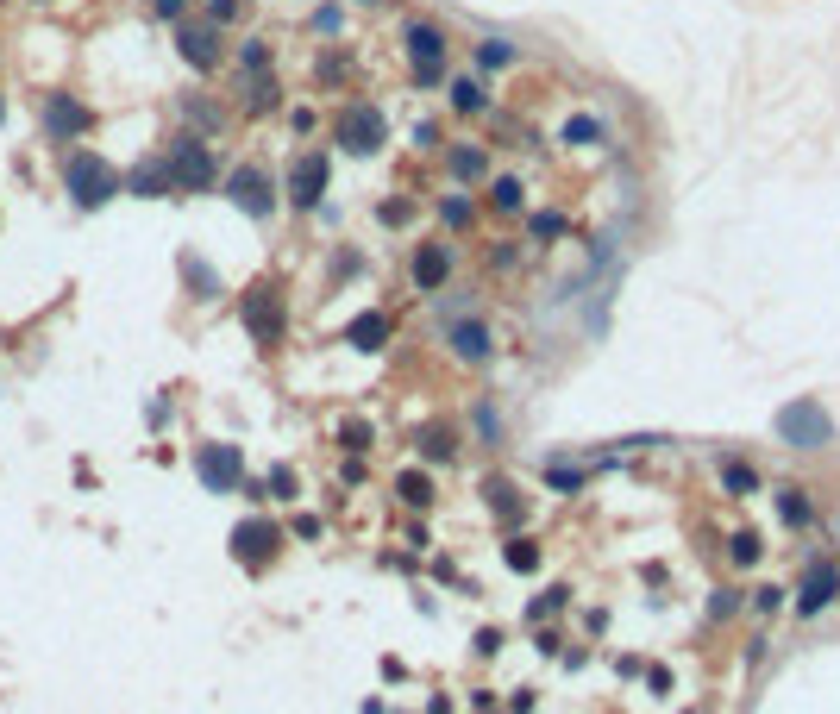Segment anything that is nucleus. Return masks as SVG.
<instances>
[{
	"mask_svg": "<svg viewBox=\"0 0 840 714\" xmlns=\"http://www.w3.org/2000/svg\"><path fill=\"white\" fill-rule=\"evenodd\" d=\"M63 195L76 201L82 213H95L107 201H120V170H113L101 151H69L63 157Z\"/></svg>",
	"mask_w": 840,
	"mask_h": 714,
	"instance_id": "obj_1",
	"label": "nucleus"
},
{
	"mask_svg": "<svg viewBox=\"0 0 840 714\" xmlns=\"http://www.w3.org/2000/svg\"><path fill=\"white\" fill-rule=\"evenodd\" d=\"M772 433L790 451H828L834 445V420H828V408L815 395H797V401H784V408L772 414Z\"/></svg>",
	"mask_w": 840,
	"mask_h": 714,
	"instance_id": "obj_2",
	"label": "nucleus"
},
{
	"mask_svg": "<svg viewBox=\"0 0 840 714\" xmlns=\"http://www.w3.org/2000/svg\"><path fill=\"white\" fill-rule=\"evenodd\" d=\"M163 170H170V188L176 195H207L220 182V163H214V145L201 132H182L170 151H163Z\"/></svg>",
	"mask_w": 840,
	"mask_h": 714,
	"instance_id": "obj_3",
	"label": "nucleus"
},
{
	"mask_svg": "<svg viewBox=\"0 0 840 714\" xmlns=\"http://www.w3.org/2000/svg\"><path fill=\"white\" fill-rule=\"evenodd\" d=\"M239 320H245V332H251V345L276 351V345H283V332H289V301H283V289H276V282H251L245 301H239Z\"/></svg>",
	"mask_w": 840,
	"mask_h": 714,
	"instance_id": "obj_4",
	"label": "nucleus"
},
{
	"mask_svg": "<svg viewBox=\"0 0 840 714\" xmlns=\"http://www.w3.org/2000/svg\"><path fill=\"white\" fill-rule=\"evenodd\" d=\"M402 51H408V63H414V82L420 88H439L446 82V32L433 26V19H408L402 26Z\"/></svg>",
	"mask_w": 840,
	"mask_h": 714,
	"instance_id": "obj_5",
	"label": "nucleus"
},
{
	"mask_svg": "<svg viewBox=\"0 0 840 714\" xmlns=\"http://www.w3.org/2000/svg\"><path fill=\"white\" fill-rule=\"evenodd\" d=\"M333 138H339V151H352V157H377L389 145V119H383V107L352 101L333 119Z\"/></svg>",
	"mask_w": 840,
	"mask_h": 714,
	"instance_id": "obj_6",
	"label": "nucleus"
},
{
	"mask_svg": "<svg viewBox=\"0 0 840 714\" xmlns=\"http://www.w3.org/2000/svg\"><path fill=\"white\" fill-rule=\"evenodd\" d=\"M88 132H95V107H82L76 94H63V88L44 94V138H51V145H76Z\"/></svg>",
	"mask_w": 840,
	"mask_h": 714,
	"instance_id": "obj_7",
	"label": "nucleus"
},
{
	"mask_svg": "<svg viewBox=\"0 0 840 714\" xmlns=\"http://www.w3.org/2000/svg\"><path fill=\"white\" fill-rule=\"evenodd\" d=\"M226 195H232L239 213H251V220H270L276 213V182H270V170H258V163H239V170L226 176Z\"/></svg>",
	"mask_w": 840,
	"mask_h": 714,
	"instance_id": "obj_8",
	"label": "nucleus"
},
{
	"mask_svg": "<svg viewBox=\"0 0 840 714\" xmlns=\"http://www.w3.org/2000/svg\"><path fill=\"white\" fill-rule=\"evenodd\" d=\"M195 476L214 495H232V489L245 483V451L239 445H220V439L214 445H195Z\"/></svg>",
	"mask_w": 840,
	"mask_h": 714,
	"instance_id": "obj_9",
	"label": "nucleus"
},
{
	"mask_svg": "<svg viewBox=\"0 0 840 714\" xmlns=\"http://www.w3.org/2000/svg\"><path fill=\"white\" fill-rule=\"evenodd\" d=\"M326 182H333V163H326V151H301V157L289 163V207L314 213L320 195H326Z\"/></svg>",
	"mask_w": 840,
	"mask_h": 714,
	"instance_id": "obj_10",
	"label": "nucleus"
},
{
	"mask_svg": "<svg viewBox=\"0 0 840 714\" xmlns=\"http://www.w3.org/2000/svg\"><path fill=\"white\" fill-rule=\"evenodd\" d=\"M176 51H182V63L189 69H220V57H226V44H220V26L214 19H182L176 26Z\"/></svg>",
	"mask_w": 840,
	"mask_h": 714,
	"instance_id": "obj_11",
	"label": "nucleus"
},
{
	"mask_svg": "<svg viewBox=\"0 0 840 714\" xmlns=\"http://www.w3.org/2000/svg\"><path fill=\"white\" fill-rule=\"evenodd\" d=\"M276 545H283V527H270V520H245V527H232V558L245 570H264L276 558Z\"/></svg>",
	"mask_w": 840,
	"mask_h": 714,
	"instance_id": "obj_12",
	"label": "nucleus"
},
{
	"mask_svg": "<svg viewBox=\"0 0 840 714\" xmlns=\"http://www.w3.org/2000/svg\"><path fill=\"white\" fill-rule=\"evenodd\" d=\"M834 602H840V564H809V577L797 589V614H803V621H815V614L834 608Z\"/></svg>",
	"mask_w": 840,
	"mask_h": 714,
	"instance_id": "obj_13",
	"label": "nucleus"
},
{
	"mask_svg": "<svg viewBox=\"0 0 840 714\" xmlns=\"http://www.w3.org/2000/svg\"><path fill=\"white\" fill-rule=\"evenodd\" d=\"M408 276H414V289H420V295L446 289V282H452V245H414Z\"/></svg>",
	"mask_w": 840,
	"mask_h": 714,
	"instance_id": "obj_14",
	"label": "nucleus"
},
{
	"mask_svg": "<svg viewBox=\"0 0 840 714\" xmlns=\"http://www.w3.org/2000/svg\"><path fill=\"white\" fill-rule=\"evenodd\" d=\"M120 195H138V201H170L176 188H170V170H163V157L151 163H132V176H120Z\"/></svg>",
	"mask_w": 840,
	"mask_h": 714,
	"instance_id": "obj_15",
	"label": "nucleus"
},
{
	"mask_svg": "<svg viewBox=\"0 0 840 714\" xmlns=\"http://www.w3.org/2000/svg\"><path fill=\"white\" fill-rule=\"evenodd\" d=\"M446 345H452V357H464V364H489V351H496V339H489L483 320H452Z\"/></svg>",
	"mask_w": 840,
	"mask_h": 714,
	"instance_id": "obj_16",
	"label": "nucleus"
},
{
	"mask_svg": "<svg viewBox=\"0 0 840 714\" xmlns=\"http://www.w3.org/2000/svg\"><path fill=\"white\" fill-rule=\"evenodd\" d=\"M345 345L352 351H383L389 345V314H358L352 326H345Z\"/></svg>",
	"mask_w": 840,
	"mask_h": 714,
	"instance_id": "obj_17",
	"label": "nucleus"
},
{
	"mask_svg": "<svg viewBox=\"0 0 840 714\" xmlns=\"http://www.w3.org/2000/svg\"><path fill=\"white\" fill-rule=\"evenodd\" d=\"M446 170H452V182H483L489 176V151L483 145H452Z\"/></svg>",
	"mask_w": 840,
	"mask_h": 714,
	"instance_id": "obj_18",
	"label": "nucleus"
},
{
	"mask_svg": "<svg viewBox=\"0 0 840 714\" xmlns=\"http://www.w3.org/2000/svg\"><path fill=\"white\" fill-rule=\"evenodd\" d=\"M558 138H565V145H577V151H583V145H602V138H609V126H602L596 113H571L565 126H558Z\"/></svg>",
	"mask_w": 840,
	"mask_h": 714,
	"instance_id": "obj_19",
	"label": "nucleus"
},
{
	"mask_svg": "<svg viewBox=\"0 0 840 714\" xmlns=\"http://www.w3.org/2000/svg\"><path fill=\"white\" fill-rule=\"evenodd\" d=\"M452 113H489V88L477 76H452Z\"/></svg>",
	"mask_w": 840,
	"mask_h": 714,
	"instance_id": "obj_20",
	"label": "nucleus"
},
{
	"mask_svg": "<svg viewBox=\"0 0 840 714\" xmlns=\"http://www.w3.org/2000/svg\"><path fill=\"white\" fill-rule=\"evenodd\" d=\"M778 520H784V527H809V520H815V502H809V489H778Z\"/></svg>",
	"mask_w": 840,
	"mask_h": 714,
	"instance_id": "obj_21",
	"label": "nucleus"
},
{
	"mask_svg": "<svg viewBox=\"0 0 840 714\" xmlns=\"http://www.w3.org/2000/svg\"><path fill=\"white\" fill-rule=\"evenodd\" d=\"M489 207H496V213H521L527 207V182L521 176H496V182H489Z\"/></svg>",
	"mask_w": 840,
	"mask_h": 714,
	"instance_id": "obj_22",
	"label": "nucleus"
},
{
	"mask_svg": "<svg viewBox=\"0 0 840 714\" xmlns=\"http://www.w3.org/2000/svg\"><path fill=\"white\" fill-rule=\"evenodd\" d=\"M420 451H427L433 464H446V458H458V433L452 426H420V439H414Z\"/></svg>",
	"mask_w": 840,
	"mask_h": 714,
	"instance_id": "obj_23",
	"label": "nucleus"
},
{
	"mask_svg": "<svg viewBox=\"0 0 840 714\" xmlns=\"http://www.w3.org/2000/svg\"><path fill=\"white\" fill-rule=\"evenodd\" d=\"M182 276H189V289H195L201 301H214V295H220V276L207 270L201 257H195V251H182Z\"/></svg>",
	"mask_w": 840,
	"mask_h": 714,
	"instance_id": "obj_24",
	"label": "nucleus"
},
{
	"mask_svg": "<svg viewBox=\"0 0 840 714\" xmlns=\"http://www.w3.org/2000/svg\"><path fill=\"white\" fill-rule=\"evenodd\" d=\"M395 495H402L408 508H433V476H420V470H408V476H395Z\"/></svg>",
	"mask_w": 840,
	"mask_h": 714,
	"instance_id": "obj_25",
	"label": "nucleus"
},
{
	"mask_svg": "<svg viewBox=\"0 0 840 714\" xmlns=\"http://www.w3.org/2000/svg\"><path fill=\"white\" fill-rule=\"evenodd\" d=\"M502 558H508V570H521V577H533V570H540V545L515 533V539L502 545Z\"/></svg>",
	"mask_w": 840,
	"mask_h": 714,
	"instance_id": "obj_26",
	"label": "nucleus"
},
{
	"mask_svg": "<svg viewBox=\"0 0 840 714\" xmlns=\"http://www.w3.org/2000/svg\"><path fill=\"white\" fill-rule=\"evenodd\" d=\"M721 489H728V495H753V489H759V470L728 458V464H721Z\"/></svg>",
	"mask_w": 840,
	"mask_h": 714,
	"instance_id": "obj_27",
	"label": "nucleus"
},
{
	"mask_svg": "<svg viewBox=\"0 0 840 714\" xmlns=\"http://www.w3.org/2000/svg\"><path fill=\"white\" fill-rule=\"evenodd\" d=\"M515 57H521V51H515L508 38H483V44H477V69H508Z\"/></svg>",
	"mask_w": 840,
	"mask_h": 714,
	"instance_id": "obj_28",
	"label": "nucleus"
},
{
	"mask_svg": "<svg viewBox=\"0 0 840 714\" xmlns=\"http://www.w3.org/2000/svg\"><path fill=\"white\" fill-rule=\"evenodd\" d=\"M276 101H283V88H276L270 76H258V82H245V113H270Z\"/></svg>",
	"mask_w": 840,
	"mask_h": 714,
	"instance_id": "obj_29",
	"label": "nucleus"
},
{
	"mask_svg": "<svg viewBox=\"0 0 840 714\" xmlns=\"http://www.w3.org/2000/svg\"><path fill=\"white\" fill-rule=\"evenodd\" d=\"M439 220H446L452 232H464V226L477 220V201H464V195H446V201H439Z\"/></svg>",
	"mask_w": 840,
	"mask_h": 714,
	"instance_id": "obj_30",
	"label": "nucleus"
},
{
	"mask_svg": "<svg viewBox=\"0 0 840 714\" xmlns=\"http://www.w3.org/2000/svg\"><path fill=\"white\" fill-rule=\"evenodd\" d=\"M759 552H765V545H759V533H746V527L728 539V558H734L740 570H753V564H759Z\"/></svg>",
	"mask_w": 840,
	"mask_h": 714,
	"instance_id": "obj_31",
	"label": "nucleus"
},
{
	"mask_svg": "<svg viewBox=\"0 0 840 714\" xmlns=\"http://www.w3.org/2000/svg\"><path fill=\"white\" fill-rule=\"evenodd\" d=\"M483 489H489V508H496L502 520H515V514H521V502H515V483H502V476H489Z\"/></svg>",
	"mask_w": 840,
	"mask_h": 714,
	"instance_id": "obj_32",
	"label": "nucleus"
},
{
	"mask_svg": "<svg viewBox=\"0 0 840 714\" xmlns=\"http://www.w3.org/2000/svg\"><path fill=\"white\" fill-rule=\"evenodd\" d=\"M239 69H245V76H264V69H270V44L264 38H245L239 44Z\"/></svg>",
	"mask_w": 840,
	"mask_h": 714,
	"instance_id": "obj_33",
	"label": "nucleus"
},
{
	"mask_svg": "<svg viewBox=\"0 0 840 714\" xmlns=\"http://www.w3.org/2000/svg\"><path fill=\"white\" fill-rule=\"evenodd\" d=\"M546 483H552L558 495H577V489H583V470H577V464H546Z\"/></svg>",
	"mask_w": 840,
	"mask_h": 714,
	"instance_id": "obj_34",
	"label": "nucleus"
},
{
	"mask_svg": "<svg viewBox=\"0 0 840 714\" xmlns=\"http://www.w3.org/2000/svg\"><path fill=\"white\" fill-rule=\"evenodd\" d=\"M370 439H377V433H370V420H345L339 426V445L345 451H370Z\"/></svg>",
	"mask_w": 840,
	"mask_h": 714,
	"instance_id": "obj_35",
	"label": "nucleus"
},
{
	"mask_svg": "<svg viewBox=\"0 0 840 714\" xmlns=\"http://www.w3.org/2000/svg\"><path fill=\"white\" fill-rule=\"evenodd\" d=\"M264 495H276V502H295V470H289V464H276V470H270V483H264Z\"/></svg>",
	"mask_w": 840,
	"mask_h": 714,
	"instance_id": "obj_36",
	"label": "nucleus"
},
{
	"mask_svg": "<svg viewBox=\"0 0 840 714\" xmlns=\"http://www.w3.org/2000/svg\"><path fill=\"white\" fill-rule=\"evenodd\" d=\"M182 113H189V119H195L201 132H220V119H226L220 107H207V101H182Z\"/></svg>",
	"mask_w": 840,
	"mask_h": 714,
	"instance_id": "obj_37",
	"label": "nucleus"
},
{
	"mask_svg": "<svg viewBox=\"0 0 840 714\" xmlns=\"http://www.w3.org/2000/svg\"><path fill=\"white\" fill-rule=\"evenodd\" d=\"M784 595H790V589H778V583H759V589H753V614H778V608H784Z\"/></svg>",
	"mask_w": 840,
	"mask_h": 714,
	"instance_id": "obj_38",
	"label": "nucleus"
},
{
	"mask_svg": "<svg viewBox=\"0 0 840 714\" xmlns=\"http://www.w3.org/2000/svg\"><path fill=\"white\" fill-rule=\"evenodd\" d=\"M565 602H571V589H546V595H540V602H533V608H527V621H546V614H558V608H565Z\"/></svg>",
	"mask_w": 840,
	"mask_h": 714,
	"instance_id": "obj_39",
	"label": "nucleus"
},
{
	"mask_svg": "<svg viewBox=\"0 0 840 714\" xmlns=\"http://www.w3.org/2000/svg\"><path fill=\"white\" fill-rule=\"evenodd\" d=\"M709 614H715V621H728V614H740V589H728V583H721V589L709 595Z\"/></svg>",
	"mask_w": 840,
	"mask_h": 714,
	"instance_id": "obj_40",
	"label": "nucleus"
},
{
	"mask_svg": "<svg viewBox=\"0 0 840 714\" xmlns=\"http://www.w3.org/2000/svg\"><path fill=\"white\" fill-rule=\"evenodd\" d=\"M151 19H163V26H182V19H189V0H151Z\"/></svg>",
	"mask_w": 840,
	"mask_h": 714,
	"instance_id": "obj_41",
	"label": "nucleus"
},
{
	"mask_svg": "<svg viewBox=\"0 0 840 714\" xmlns=\"http://www.w3.org/2000/svg\"><path fill=\"white\" fill-rule=\"evenodd\" d=\"M527 232H533V238H558V232H565V213H533Z\"/></svg>",
	"mask_w": 840,
	"mask_h": 714,
	"instance_id": "obj_42",
	"label": "nucleus"
},
{
	"mask_svg": "<svg viewBox=\"0 0 840 714\" xmlns=\"http://www.w3.org/2000/svg\"><path fill=\"white\" fill-rule=\"evenodd\" d=\"M377 220H383V226H408V220H414V207H408V201H383V207H377Z\"/></svg>",
	"mask_w": 840,
	"mask_h": 714,
	"instance_id": "obj_43",
	"label": "nucleus"
},
{
	"mask_svg": "<svg viewBox=\"0 0 840 714\" xmlns=\"http://www.w3.org/2000/svg\"><path fill=\"white\" fill-rule=\"evenodd\" d=\"M515 238H496V251H489V270H515Z\"/></svg>",
	"mask_w": 840,
	"mask_h": 714,
	"instance_id": "obj_44",
	"label": "nucleus"
},
{
	"mask_svg": "<svg viewBox=\"0 0 840 714\" xmlns=\"http://www.w3.org/2000/svg\"><path fill=\"white\" fill-rule=\"evenodd\" d=\"M239 7H245V0H207V19H214V26H232Z\"/></svg>",
	"mask_w": 840,
	"mask_h": 714,
	"instance_id": "obj_45",
	"label": "nucleus"
},
{
	"mask_svg": "<svg viewBox=\"0 0 840 714\" xmlns=\"http://www.w3.org/2000/svg\"><path fill=\"white\" fill-rule=\"evenodd\" d=\"M477 652H483V658H496V652H502V633H496V627H483V633H477Z\"/></svg>",
	"mask_w": 840,
	"mask_h": 714,
	"instance_id": "obj_46",
	"label": "nucleus"
},
{
	"mask_svg": "<svg viewBox=\"0 0 840 714\" xmlns=\"http://www.w3.org/2000/svg\"><path fill=\"white\" fill-rule=\"evenodd\" d=\"M339 19H345L339 7H320V13H314V26H320V32H339Z\"/></svg>",
	"mask_w": 840,
	"mask_h": 714,
	"instance_id": "obj_47",
	"label": "nucleus"
},
{
	"mask_svg": "<svg viewBox=\"0 0 840 714\" xmlns=\"http://www.w3.org/2000/svg\"><path fill=\"white\" fill-rule=\"evenodd\" d=\"M0 126H7V94H0Z\"/></svg>",
	"mask_w": 840,
	"mask_h": 714,
	"instance_id": "obj_48",
	"label": "nucleus"
},
{
	"mask_svg": "<svg viewBox=\"0 0 840 714\" xmlns=\"http://www.w3.org/2000/svg\"><path fill=\"white\" fill-rule=\"evenodd\" d=\"M32 7H44V0H32Z\"/></svg>",
	"mask_w": 840,
	"mask_h": 714,
	"instance_id": "obj_49",
	"label": "nucleus"
},
{
	"mask_svg": "<svg viewBox=\"0 0 840 714\" xmlns=\"http://www.w3.org/2000/svg\"><path fill=\"white\" fill-rule=\"evenodd\" d=\"M684 714H696V708H684Z\"/></svg>",
	"mask_w": 840,
	"mask_h": 714,
	"instance_id": "obj_50",
	"label": "nucleus"
},
{
	"mask_svg": "<svg viewBox=\"0 0 840 714\" xmlns=\"http://www.w3.org/2000/svg\"><path fill=\"white\" fill-rule=\"evenodd\" d=\"M834 539H840V527H834Z\"/></svg>",
	"mask_w": 840,
	"mask_h": 714,
	"instance_id": "obj_51",
	"label": "nucleus"
}]
</instances>
